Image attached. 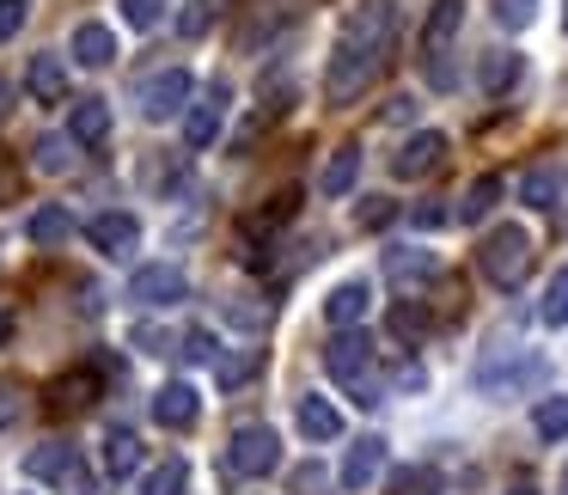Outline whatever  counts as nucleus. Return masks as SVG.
Returning a JSON list of instances; mask_svg holds the SVG:
<instances>
[{
  "mask_svg": "<svg viewBox=\"0 0 568 495\" xmlns=\"http://www.w3.org/2000/svg\"><path fill=\"white\" fill-rule=\"evenodd\" d=\"M221 319L233 324V331H263V324H270V306L251 300V294H233V300H221Z\"/></svg>",
  "mask_w": 568,
  "mask_h": 495,
  "instance_id": "nucleus-30",
  "label": "nucleus"
},
{
  "mask_svg": "<svg viewBox=\"0 0 568 495\" xmlns=\"http://www.w3.org/2000/svg\"><path fill=\"white\" fill-rule=\"evenodd\" d=\"M129 343H135L141 355H165V348H172V336H165L160 324H135V331H129Z\"/></svg>",
  "mask_w": 568,
  "mask_h": 495,
  "instance_id": "nucleus-38",
  "label": "nucleus"
},
{
  "mask_svg": "<svg viewBox=\"0 0 568 495\" xmlns=\"http://www.w3.org/2000/svg\"><path fill=\"white\" fill-rule=\"evenodd\" d=\"M392 202H385V196H373V202H361V209H355V226H367V233H373V226H392Z\"/></svg>",
  "mask_w": 568,
  "mask_h": 495,
  "instance_id": "nucleus-39",
  "label": "nucleus"
},
{
  "mask_svg": "<svg viewBox=\"0 0 568 495\" xmlns=\"http://www.w3.org/2000/svg\"><path fill=\"white\" fill-rule=\"evenodd\" d=\"M440 160H446V135L440 129H422V135H409L404 148L392 153V172L397 178H428V172H440Z\"/></svg>",
  "mask_w": 568,
  "mask_h": 495,
  "instance_id": "nucleus-11",
  "label": "nucleus"
},
{
  "mask_svg": "<svg viewBox=\"0 0 568 495\" xmlns=\"http://www.w3.org/2000/svg\"><path fill=\"white\" fill-rule=\"evenodd\" d=\"M74 62H80V68H111V62H116V31L99 26V19L74 26Z\"/></svg>",
  "mask_w": 568,
  "mask_h": 495,
  "instance_id": "nucleus-20",
  "label": "nucleus"
},
{
  "mask_svg": "<svg viewBox=\"0 0 568 495\" xmlns=\"http://www.w3.org/2000/svg\"><path fill=\"white\" fill-rule=\"evenodd\" d=\"M562 19H568V7H562Z\"/></svg>",
  "mask_w": 568,
  "mask_h": 495,
  "instance_id": "nucleus-50",
  "label": "nucleus"
},
{
  "mask_svg": "<svg viewBox=\"0 0 568 495\" xmlns=\"http://www.w3.org/2000/svg\"><path fill=\"white\" fill-rule=\"evenodd\" d=\"M26 92H31L38 104H62V99H68V62H62V55H50V50L31 55V68H26Z\"/></svg>",
  "mask_w": 568,
  "mask_h": 495,
  "instance_id": "nucleus-19",
  "label": "nucleus"
},
{
  "mask_svg": "<svg viewBox=\"0 0 568 495\" xmlns=\"http://www.w3.org/2000/svg\"><path fill=\"white\" fill-rule=\"evenodd\" d=\"M190 99H196V80H190V68H160V74H148L135 87V104L148 123H172L178 111H190Z\"/></svg>",
  "mask_w": 568,
  "mask_h": 495,
  "instance_id": "nucleus-7",
  "label": "nucleus"
},
{
  "mask_svg": "<svg viewBox=\"0 0 568 495\" xmlns=\"http://www.w3.org/2000/svg\"><path fill=\"white\" fill-rule=\"evenodd\" d=\"M495 19H501V26H526V19H531V0H495Z\"/></svg>",
  "mask_w": 568,
  "mask_h": 495,
  "instance_id": "nucleus-44",
  "label": "nucleus"
},
{
  "mask_svg": "<svg viewBox=\"0 0 568 495\" xmlns=\"http://www.w3.org/2000/svg\"><path fill=\"white\" fill-rule=\"evenodd\" d=\"M556 495H568V465H562V477H556Z\"/></svg>",
  "mask_w": 568,
  "mask_h": 495,
  "instance_id": "nucleus-48",
  "label": "nucleus"
},
{
  "mask_svg": "<svg viewBox=\"0 0 568 495\" xmlns=\"http://www.w3.org/2000/svg\"><path fill=\"white\" fill-rule=\"evenodd\" d=\"M355 178H361V148L348 141V148H336L331 160H324V172H318V196H348L355 190Z\"/></svg>",
  "mask_w": 568,
  "mask_h": 495,
  "instance_id": "nucleus-21",
  "label": "nucleus"
},
{
  "mask_svg": "<svg viewBox=\"0 0 568 495\" xmlns=\"http://www.w3.org/2000/svg\"><path fill=\"white\" fill-rule=\"evenodd\" d=\"M507 495H538V489H531V483L519 477V483H507Z\"/></svg>",
  "mask_w": 568,
  "mask_h": 495,
  "instance_id": "nucleus-46",
  "label": "nucleus"
},
{
  "mask_svg": "<svg viewBox=\"0 0 568 495\" xmlns=\"http://www.w3.org/2000/svg\"><path fill=\"white\" fill-rule=\"evenodd\" d=\"M178 355H184L190 367H214V361H221V336H214L209 324H190V331L178 336Z\"/></svg>",
  "mask_w": 568,
  "mask_h": 495,
  "instance_id": "nucleus-27",
  "label": "nucleus"
},
{
  "mask_svg": "<svg viewBox=\"0 0 568 495\" xmlns=\"http://www.w3.org/2000/svg\"><path fill=\"white\" fill-rule=\"evenodd\" d=\"M123 7V26L129 31H153L160 26V13H165V0H116Z\"/></svg>",
  "mask_w": 568,
  "mask_h": 495,
  "instance_id": "nucleus-36",
  "label": "nucleus"
},
{
  "mask_svg": "<svg viewBox=\"0 0 568 495\" xmlns=\"http://www.w3.org/2000/svg\"><path fill=\"white\" fill-rule=\"evenodd\" d=\"M434 275H440V257H434V251H416V245H392V251H385V282L422 287V282H434Z\"/></svg>",
  "mask_w": 568,
  "mask_h": 495,
  "instance_id": "nucleus-15",
  "label": "nucleus"
},
{
  "mask_svg": "<svg viewBox=\"0 0 568 495\" xmlns=\"http://www.w3.org/2000/svg\"><path fill=\"white\" fill-rule=\"evenodd\" d=\"M184 489H190V465L184 458H160L153 471H141L135 495H184Z\"/></svg>",
  "mask_w": 568,
  "mask_h": 495,
  "instance_id": "nucleus-25",
  "label": "nucleus"
},
{
  "mask_svg": "<svg viewBox=\"0 0 568 495\" xmlns=\"http://www.w3.org/2000/svg\"><path fill=\"white\" fill-rule=\"evenodd\" d=\"M453 221V214L440 209V202H416V209H409V226H416V233H434V226H446Z\"/></svg>",
  "mask_w": 568,
  "mask_h": 495,
  "instance_id": "nucleus-40",
  "label": "nucleus"
},
{
  "mask_svg": "<svg viewBox=\"0 0 568 495\" xmlns=\"http://www.w3.org/2000/svg\"><path fill=\"white\" fill-rule=\"evenodd\" d=\"M531 428H538L544 441H568V392L538 397V410H531Z\"/></svg>",
  "mask_w": 568,
  "mask_h": 495,
  "instance_id": "nucleus-26",
  "label": "nucleus"
},
{
  "mask_svg": "<svg viewBox=\"0 0 568 495\" xmlns=\"http://www.w3.org/2000/svg\"><path fill=\"white\" fill-rule=\"evenodd\" d=\"M385 324H392V336H397V343H422V336H428V312H422L416 300H397V306H392V319H385Z\"/></svg>",
  "mask_w": 568,
  "mask_h": 495,
  "instance_id": "nucleus-31",
  "label": "nucleus"
},
{
  "mask_svg": "<svg viewBox=\"0 0 568 495\" xmlns=\"http://www.w3.org/2000/svg\"><path fill=\"white\" fill-rule=\"evenodd\" d=\"M26 19H31V0H0V43H13Z\"/></svg>",
  "mask_w": 568,
  "mask_h": 495,
  "instance_id": "nucleus-37",
  "label": "nucleus"
},
{
  "mask_svg": "<svg viewBox=\"0 0 568 495\" xmlns=\"http://www.w3.org/2000/svg\"><path fill=\"white\" fill-rule=\"evenodd\" d=\"M7 336H13V319H7V312H0V348H7Z\"/></svg>",
  "mask_w": 568,
  "mask_h": 495,
  "instance_id": "nucleus-47",
  "label": "nucleus"
},
{
  "mask_svg": "<svg viewBox=\"0 0 568 495\" xmlns=\"http://www.w3.org/2000/svg\"><path fill=\"white\" fill-rule=\"evenodd\" d=\"M519 202H526V209H556V172H544V165H538V172H526V178H519Z\"/></svg>",
  "mask_w": 568,
  "mask_h": 495,
  "instance_id": "nucleus-34",
  "label": "nucleus"
},
{
  "mask_svg": "<svg viewBox=\"0 0 568 495\" xmlns=\"http://www.w3.org/2000/svg\"><path fill=\"white\" fill-rule=\"evenodd\" d=\"M0 196H7V165H0Z\"/></svg>",
  "mask_w": 568,
  "mask_h": 495,
  "instance_id": "nucleus-49",
  "label": "nucleus"
},
{
  "mask_svg": "<svg viewBox=\"0 0 568 495\" xmlns=\"http://www.w3.org/2000/svg\"><path fill=\"white\" fill-rule=\"evenodd\" d=\"M87 245L99 251V257H111V263H129L135 245H141V221L129 209H104V214L87 221Z\"/></svg>",
  "mask_w": 568,
  "mask_h": 495,
  "instance_id": "nucleus-9",
  "label": "nucleus"
},
{
  "mask_svg": "<svg viewBox=\"0 0 568 495\" xmlns=\"http://www.w3.org/2000/svg\"><path fill=\"white\" fill-rule=\"evenodd\" d=\"M221 465L233 471V477H270V471L282 465V434H275L270 422H245V428H233Z\"/></svg>",
  "mask_w": 568,
  "mask_h": 495,
  "instance_id": "nucleus-6",
  "label": "nucleus"
},
{
  "mask_svg": "<svg viewBox=\"0 0 568 495\" xmlns=\"http://www.w3.org/2000/svg\"><path fill=\"white\" fill-rule=\"evenodd\" d=\"M385 458H392V446L379 441V434H361L355 446H348V458H343V489H373V477L385 471Z\"/></svg>",
  "mask_w": 568,
  "mask_h": 495,
  "instance_id": "nucleus-13",
  "label": "nucleus"
},
{
  "mask_svg": "<svg viewBox=\"0 0 568 495\" xmlns=\"http://www.w3.org/2000/svg\"><path fill=\"white\" fill-rule=\"evenodd\" d=\"M26 477L55 483V489H68V495H99V477L87 471L80 446H68V441H43V446H31V453H26Z\"/></svg>",
  "mask_w": 568,
  "mask_h": 495,
  "instance_id": "nucleus-5",
  "label": "nucleus"
},
{
  "mask_svg": "<svg viewBox=\"0 0 568 495\" xmlns=\"http://www.w3.org/2000/svg\"><path fill=\"white\" fill-rule=\"evenodd\" d=\"M68 148H74V141H68V135H43L38 148H31V165H38L43 178L68 172V160H74V153H68Z\"/></svg>",
  "mask_w": 568,
  "mask_h": 495,
  "instance_id": "nucleus-33",
  "label": "nucleus"
},
{
  "mask_svg": "<svg viewBox=\"0 0 568 495\" xmlns=\"http://www.w3.org/2000/svg\"><path fill=\"white\" fill-rule=\"evenodd\" d=\"M318 489H331V477H324V465L312 458V465L294 471V495H318Z\"/></svg>",
  "mask_w": 568,
  "mask_h": 495,
  "instance_id": "nucleus-41",
  "label": "nucleus"
},
{
  "mask_svg": "<svg viewBox=\"0 0 568 495\" xmlns=\"http://www.w3.org/2000/svg\"><path fill=\"white\" fill-rule=\"evenodd\" d=\"M196 416H202V397H196V385H184V380H172V385H160L153 392V422L160 428H196Z\"/></svg>",
  "mask_w": 568,
  "mask_h": 495,
  "instance_id": "nucleus-12",
  "label": "nucleus"
},
{
  "mask_svg": "<svg viewBox=\"0 0 568 495\" xmlns=\"http://www.w3.org/2000/svg\"><path fill=\"white\" fill-rule=\"evenodd\" d=\"M392 495H440V471H434V465L392 471Z\"/></svg>",
  "mask_w": 568,
  "mask_h": 495,
  "instance_id": "nucleus-32",
  "label": "nucleus"
},
{
  "mask_svg": "<svg viewBox=\"0 0 568 495\" xmlns=\"http://www.w3.org/2000/svg\"><path fill=\"white\" fill-rule=\"evenodd\" d=\"M367 306H373L367 282H336L331 294H324V324H331V331H355V324L367 319Z\"/></svg>",
  "mask_w": 568,
  "mask_h": 495,
  "instance_id": "nucleus-14",
  "label": "nucleus"
},
{
  "mask_svg": "<svg viewBox=\"0 0 568 495\" xmlns=\"http://www.w3.org/2000/svg\"><path fill=\"white\" fill-rule=\"evenodd\" d=\"M294 422H300V434H306V441H336V434H343V410H336L324 392H306V397H300V404H294Z\"/></svg>",
  "mask_w": 568,
  "mask_h": 495,
  "instance_id": "nucleus-18",
  "label": "nucleus"
},
{
  "mask_svg": "<svg viewBox=\"0 0 568 495\" xmlns=\"http://www.w3.org/2000/svg\"><path fill=\"white\" fill-rule=\"evenodd\" d=\"M477 270L489 275L495 287H519V275L531 270V233H526L519 221H507V226H495V233H483Z\"/></svg>",
  "mask_w": 568,
  "mask_h": 495,
  "instance_id": "nucleus-4",
  "label": "nucleus"
},
{
  "mask_svg": "<svg viewBox=\"0 0 568 495\" xmlns=\"http://www.w3.org/2000/svg\"><path fill=\"white\" fill-rule=\"evenodd\" d=\"M221 7H226V0H190L184 13H178V38H190V43L209 38L214 19H221Z\"/></svg>",
  "mask_w": 568,
  "mask_h": 495,
  "instance_id": "nucleus-29",
  "label": "nucleus"
},
{
  "mask_svg": "<svg viewBox=\"0 0 568 495\" xmlns=\"http://www.w3.org/2000/svg\"><path fill=\"white\" fill-rule=\"evenodd\" d=\"M226 104H233V92H226V80H214V87L202 92V99H190V111H184V148H190V153H209L214 141H221Z\"/></svg>",
  "mask_w": 568,
  "mask_h": 495,
  "instance_id": "nucleus-8",
  "label": "nucleus"
},
{
  "mask_svg": "<svg viewBox=\"0 0 568 495\" xmlns=\"http://www.w3.org/2000/svg\"><path fill=\"white\" fill-rule=\"evenodd\" d=\"M68 141H74V148H104V141H111V104L80 99L74 111H68Z\"/></svg>",
  "mask_w": 568,
  "mask_h": 495,
  "instance_id": "nucleus-16",
  "label": "nucleus"
},
{
  "mask_svg": "<svg viewBox=\"0 0 568 495\" xmlns=\"http://www.w3.org/2000/svg\"><path fill=\"white\" fill-rule=\"evenodd\" d=\"M324 373H331L336 385H343L348 397H355L361 410L379 404V380H373V343L361 331H336L331 343H324Z\"/></svg>",
  "mask_w": 568,
  "mask_h": 495,
  "instance_id": "nucleus-2",
  "label": "nucleus"
},
{
  "mask_svg": "<svg viewBox=\"0 0 568 495\" xmlns=\"http://www.w3.org/2000/svg\"><path fill=\"white\" fill-rule=\"evenodd\" d=\"M135 471H141V441L129 428H111L104 434V477L123 483V477H135Z\"/></svg>",
  "mask_w": 568,
  "mask_h": 495,
  "instance_id": "nucleus-24",
  "label": "nucleus"
},
{
  "mask_svg": "<svg viewBox=\"0 0 568 495\" xmlns=\"http://www.w3.org/2000/svg\"><path fill=\"white\" fill-rule=\"evenodd\" d=\"M392 385H397V392H422V385H428V367H416V361H404V367L392 373Z\"/></svg>",
  "mask_w": 568,
  "mask_h": 495,
  "instance_id": "nucleus-43",
  "label": "nucleus"
},
{
  "mask_svg": "<svg viewBox=\"0 0 568 495\" xmlns=\"http://www.w3.org/2000/svg\"><path fill=\"white\" fill-rule=\"evenodd\" d=\"M458 26H465V0H434L428 19H422V74H428L434 92H453L458 87V68L446 62Z\"/></svg>",
  "mask_w": 568,
  "mask_h": 495,
  "instance_id": "nucleus-3",
  "label": "nucleus"
},
{
  "mask_svg": "<svg viewBox=\"0 0 568 495\" xmlns=\"http://www.w3.org/2000/svg\"><path fill=\"white\" fill-rule=\"evenodd\" d=\"M19 416H26V397H19V385H0V428H13Z\"/></svg>",
  "mask_w": 568,
  "mask_h": 495,
  "instance_id": "nucleus-42",
  "label": "nucleus"
},
{
  "mask_svg": "<svg viewBox=\"0 0 568 495\" xmlns=\"http://www.w3.org/2000/svg\"><path fill=\"white\" fill-rule=\"evenodd\" d=\"M392 38H397L392 0H361V7H348L343 31H336L331 55H324V99L348 104L355 92H367L379 62H385V50H392Z\"/></svg>",
  "mask_w": 568,
  "mask_h": 495,
  "instance_id": "nucleus-1",
  "label": "nucleus"
},
{
  "mask_svg": "<svg viewBox=\"0 0 568 495\" xmlns=\"http://www.w3.org/2000/svg\"><path fill=\"white\" fill-rule=\"evenodd\" d=\"M184 294H190V275L178 270V263H141V270L129 275V300H135V306H148V312L178 306Z\"/></svg>",
  "mask_w": 568,
  "mask_h": 495,
  "instance_id": "nucleus-10",
  "label": "nucleus"
},
{
  "mask_svg": "<svg viewBox=\"0 0 568 495\" xmlns=\"http://www.w3.org/2000/svg\"><path fill=\"white\" fill-rule=\"evenodd\" d=\"M538 319L550 324V331H562V324H568V263H562V270L550 275V282H544V300H538Z\"/></svg>",
  "mask_w": 568,
  "mask_h": 495,
  "instance_id": "nucleus-28",
  "label": "nucleus"
},
{
  "mask_svg": "<svg viewBox=\"0 0 568 495\" xmlns=\"http://www.w3.org/2000/svg\"><path fill=\"white\" fill-rule=\"evenodd\" d=\"M514 80H519V55L514 50H483L477 55V87L489 92V99H501Z\"/></svg>",
  "mask_w": 568,
  "mask_h": 495,
  "instance_id": "nucleus-23",
  "label": "nucleus"
},
{
  "mask_svg": "<svg viewBox=\"0 0 568 495\" xmlns=\"http://www.w3.org/2000/svg\"><path fill=\"white\" fill-rule=\"evenodd\" d=\"M501 178H477V184H470L465 190V196H458V209H453V221H465V226H477V221H489V214H495V202H501Z\"/></svg>",
  "mask_w": 568,
  "mask_h": 495,
  "instance_id": "nucleus-22",
  "label": "nucleus"
},
{
  "mask_svg": "<svg viewBox=\"0 0 568 495\" xmlns=\"http://www.w3.org/2000/svg\"><path fill=\"white\" fill-rule=\"evenodd\" d=\"M251 373H257V355H221V361H214V380H221L226 392H239Z\"/></svg>",
  "mask_w": 568,
  "mask_h": 495,
  "instance_id": "nucleus-35",
  "label": "nucleus"
},
{
  "mask_svg": "<svg viewBox=\"0 0 568 495\" xmlns=\"http://www.w3.org/2000/svg\"><path fill=\"white\" fill-rule=\"evenodd\" d=\"M7 117H13V87L0 80V123H7Z\"/></svg>",
  "mask_w": 568,
  "mask_h": 495,
  "instance_id": "nucleus-45",
  "label": "nucleus"
},
{
  "mask_svg": "<svg viewBox=\"0 0 568 495\" xmlns=\"http://www.w3.org/2000/svg\"><path fill=\"white\" fill-rule=\"evenodd\" d=\"M80 226H74V214L62 209V202H43V209H31V221H26V239L38 251H55V245H68Z\"/></svg>",
  "mask_w": 568,
  "mask_h": 495,
  "instance_id": "nucleus-17",
  "label": "nucleus"
}]
</instances>
